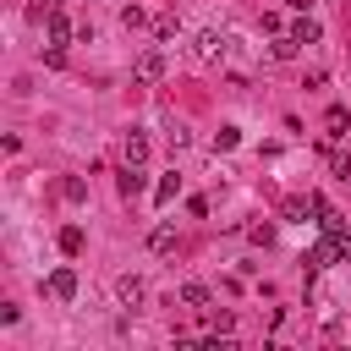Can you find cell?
Returning <instances> with one entry per match:
<instances>
[{
  "label": "cell",
  "instance_id": "7",
  "mask_svg": "<svg viewBox=\"0 0 351 351\" xmlns=\"http://www.w3.org/2000/svg\"><path fill=\"white\" fill-rule=\"evenodd\" d=\"M291 38H296V44H318V38H324V27H318L313 16H302V22L291 27Z\"/></svg>",
  "mask_w": 351,
  "mask_h": 351
},
{
  "label": "cell",
  "instance_id": "9",
  "mask_svg": "<svg viewBox=\"0 0 351 351\" xmlns=\"http://www.w3.org/2000/svg\"><path fill=\"white\" fill-rule=\"evenodd\" d=\"M181 302H186V307H208V285L186 280V285H181Z\"/></svg>",
  "mask_w": 351,
  "mask_h": 351
},
{
  "label": "cell",
  "instance_id": "3",
  "mask_svg": "<svg viewBox=\"0 0 351 351\" xmlns=\"http://www.w3.org/2000/svg\"><path fill=\"white\" fill-rule=\"evenodd\" d=\"M165 77V49H143L137 55V82H159Z\"/></svg>",
  "mask_w": 351,
  "mask_h": 351
},
{
  "label": "cell",
  "instance_id": "5",
  "mask_svg": "<svg viewBox=\"0 0 351 351\" xmlns=\"http://www.w3.org/2000/svg\"><path fill=\"white\" fill-rule=\"evenodd\" d=\"M143 186H148V181H143V165H126V170H121V197H137Z\"/></svg>",
  "mask_w": 351,
  "mask_h": 351
},
{
  "label": "cell",
  "instance_id": "12",
  "mask_svg": "<svg viewBox=\"0 0 351 351\" xmlns=\"http://www.w3.org/2000/svg\"><path fill=\"white\" fill-rule=\"evenodd\" d=\"M60 252H66V258H77V252H82V230H77V225H66V230H60Z\"/></svg>",
  "mask_w": 351,
  "mask_h": 351
},
{
  "label": "cell",
  "instance_id": "4",
  "mask_svg": "<svg viewBox=\"0 0 351 351\" xmlns=\"http://www.w3.org/2000/svg\"><path fill=\"white\" fill-rule=\"evenodd\" d=\"M49 296H55V302H71V296H77V274H71V269H55V274H49Z\"/></svg>",
  "mask_w": 351,
  "mask_h": 351
},
{
  "label": "cell",
  "instance_id": "1",
  "mask_svg": "<svg viewBox=\"0 0 351 351\" xmlns=\"http://www.w3.org/2000/svg\"><path fill=\"white\" fill-rule=\"evenodd\" d=\"M225 49H230V38H225L219 27H203V33L192 38V60H203V66H214V60H225Z\"/></svg>",
  "mask_w": 351,
  "mask_h": 351
},
{
  "label": "cell",
  "instance_id": "2",
  "mask_svg": "<svg viewBox=\"0 0 351 351\" xmlns=\"http://www.w3.org/2000/svg\"><path fill=\"white\" fill-rule=\"evenodd\" d=\"M143 296H148V285H143L137 274H121V280H115V302H121V307H143Z\"/></svg>",
  "mask_w": 351,
  "mask_h": 351
},
{
  "label": "cell",
  "instance_id": "11",
  "mask_svg": "<svg viewBox=\"0 0 351 351\" xmlns=\"http://www.w3.org/2000/svg\"><path fill=\"white\" fill-rule=\"evenodd\" d=\"M324 126H329V137H346V126H351V115H346V110L335 104V110L324 115Z\"/></svg>",
  "mask_w": 351,
  "mask_h": 351
},
{
  "label": "cell",
  "instance_id": "6",
  "mask_svg": "<svg viewBox=\"0 0 351 351\" xmlns=\"http://www.w3.org/2000/svg\"><path fill=\"white\" fill-rule=\"evenodd\" d=\"M148 252H176V225H154V236H148Z\"/></svg>",
  "mask_w": 351,
  "mask_h": 351
},
{
  "label": "cell",
  "instance_id": "8",
  "mask_svg": "<svg viewBox=\"0 0 351 351\" xmlns=\"http://www.w3.org/2000/svg\"><path fill=\"white\" fill-rule=\"evenodd\" d=\"M148 159V137L143 132H126V165H143Z\"/></svg>",
  "mask_w": 351,
  "mask_h": 351
},
{
  "label": "cell",
  "instance_id": "14",
  "mask_svg": "<svg viewBox=\"0 0 351 351\" xmlns=\"http://www.w3.org/2000/svg\"><path fill=\"white\" fill-rule=\"evenodd\" d=\"M121 22H126V27H143V22H148V11H143V5H126V11H121Z\"/></svg>",
  "mask_w": 351,
  "mask_h": 351
},
{
  "label": "cell",
  "instance_id": "10",
  "mask_svg": "<svg viewBox=\"0 0 351 351\" xmlns=\"http://www.w3.org/2000/svg\"><path fill=\"white\" fill-rule=\"evenodd\" d=\"M66 38H71V22L60 11H49V44H66Z\"/></svg>",
  "mask_w": 351,
  "mask_h": 351
},
{
  "label": "cell",
  "instance_id": "13",
  "mask_svg": "<svg viewBox=\"0 0 351 351\" xmlns=\"http://www.w3.org/2000/svg\"><path fill=\"white\" fill-rule=\"evenodd\" d=\"M176 192H181V176H176V170H170V176H165V181H159V192H154V197H159V203H170V197H176Z\"/></svg>",
  "mask_w": 351,
  "mask_h": 351
}]
</instances>
